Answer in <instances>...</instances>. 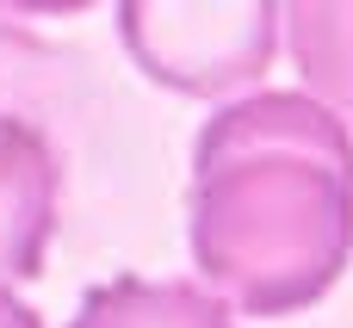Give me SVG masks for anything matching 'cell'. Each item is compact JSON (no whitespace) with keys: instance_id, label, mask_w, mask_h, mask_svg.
Instances as JSON below:
<instances>
[{"instance_id":"8992f818","label":"cell","mask_w":353,"mask_h":328,"mask_svg":"<svg viewBox=\"0 0 353 328\" xmlns=\"http://www.w3.org/2000/svg\"><path fill=\"white\" fill-rule=\"evenodd\" d=\"M0 328H43L37 322V310H25L12 291H0Z\"/></svg>"},{"instance_id":"7a4b0ae2","label":"cell","mask_w":353,"mask_h":328,"mask_svg":"<svg viewBox=\"0 0 353 328\" xmlns=\"http://www.w3.org/2000/svg\"><path fill=\"white\" fill-rule=\"evenodd\" d=\"M285 6H118V37L137 56V68L180 93H230L248 87L279 43Z\"/></svg>"},{"instance_id":"5b68a950","label":"cell","mask_w":353,"mask_h":328,"mask_svg":"<svg viewBox=\"0 0 353 328\" xmlns=\"http://www.w3.org/2000/svg\"><path fill=\"white\" fill-rule=\"evenodd\" d=\"M279 25H285V43H292L298 74L323 93V105L353 112V6L298 0V6H285Z\"/></svg>"},{"instance_id":"277c9868","label":"cell","mask_w":353,"mask_h":328,"mask_svg":"<svg viewBox=\"0 0 353 328\" xmlns=\"http://www.w3.org/2000/svg\"><path fill=\"white\" fill-rule=\"evenodd\" d=\"M68 328H236L230 304L192 279H105L81 298Z\"/></svg>"},{"instance_id":"6da1fadb","label":"cell","mask_w":353,"mask_h":328,"mask_svg":"<svg viewBox=\"0 0 353 328\" xmlns=\"http://www.w3.org/2000/svg\"><path fill=\"white\" fill-rule=\"evenodd\" d=\"M353 254V136L310 93L223 105L192 149V260L248 316L310 310Z\"/></svg>"},{"instance_id":"3957f363","label":"cell","mask_w":353,"mask_h":328,"mask_svg":"<svg viewBox=\"0 0 353 328\" xmlns=\"http://www.w3.org/2000/svg\"><path fill=\"white\" fill-rule=\"evenodd\" d=\"M56 192H62V167L50 143L25 118L0 112V291L6 279L43 273V248L56 236Z\"/></svg>"}]
</instances>
